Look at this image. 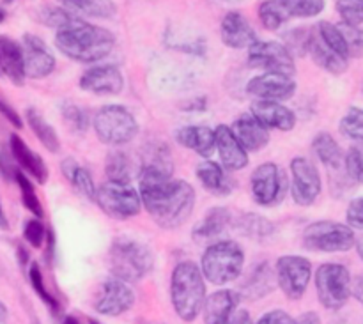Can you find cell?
<instances>
[{"label": "cell", "mask_w": 363, "mask_h": 324, "mask_svg": "<svg viewBox=\"0 0 363 324\" xmlns=\"http://www.w3.org/2000/svg\"><path fill=\"white\" fill-rule=\"evenodd\" d=\"M144 208L163 229H177L190 218L195 208V190L181 179L140 181Z\"/></svg>", "instance_id": "obj_1"}, {"label": "cell", "mask_w": 363, "mask_h": 324, "mask_svg": "<svg viewBox=\"0 0 363 324\" xmlns=\"http://www.w3.org/2000/svg\"><path fill=\"white\" fill-rule=\"evenodd\" d=\"M55 46L62 55L77 62H98L116 46V35L106 28L74 18L66 27L55 32Z\"/></svg>", "instance_id": "obj_2"}, {"label": "cell", "mask_w": 363, "mask_h": 324, "mask_svg": "<svg viewBox=\"0 0 363 324\" xmlns=\"http://www.w3.org/2000/svg\"><path fill=\"white\" fill-rule=\"evenodd\" d=\"M206 276L194 261H183L170 276V301L177 318L194 321L202 312L206 301Z\"/></svg>", "instance_id": "obj_3"}, {"label": "cell", "mask_w": 363, "mask_h": 324, "mask_svg": "<svg viewBox=\"0 0 363 324\" xmlns=\"http://www.w3.org/2000/svg\"><path fill=\"white\" fill-rule=\"evenodd\" d=\"M155 268V255L147 245L133 238H117L110 247V272L126 282H140Z\"/></svg>", "instance_id": "obj_4"}, {"label": "cell", "mask_w": 363, "mask_h": 324, "mask_svg": "<svg viewBox=\"0 0 363 324\" xmlns=\"http://www.w3.org/2000/svg\"><path fill=\"white\" fill-rule=\"evenodd\" d=\"M245 266V252L240 243L233 240L215 241L206 248L201 269L206 280L213 286H227L240 279Z\"/></svg>", "instance_id": "obj_5"}, {"label": "cell", "mask_w": 363, "mask_h": 324, "mask_svg": "<svg viewBox=\"0 0 363 324\" xmlns=\"http://www.w3.org/2000/svg\"><path fill=\"white\" fill-rule=\"evenodd\" d=\"M96 137L105 145L130 144L138 135V123L133 113L123 105H106L96 112L94 121Z\"/></svg>", "instance_id": "obj_6"}, {"label": "cell", "mask_w": 363, "mask_h": 324, "mask_svg": "<svg viewBox=\"0 0 363 324\" xmlns=\"http://www.w3.org/2000/svg\"><path fill=\"white\" fill-rule=\"evenodd\" d=\"M357 245L353 227L333 220H319L311 223L303 233V247L311 252L340 254L350 252Z\"/></svg>", "instance_id": "obj_7"}, {"label": "cell", "mask_w": 363, "mask_h": 324, "mask_svg": "<svg viewBox=\"0 0 363 324\" xmlns=\"http://www.w3.org/2000/svg\"><path fill=\"white\" fill-rule=\"evenodd\" d=\"M351 279L350 269L339 262H326L315 272V293L319 303L328 311L337 312L347 303L351 298Z\"/></svg>", "instance_id": "obj_8"}, {"label": "cell", "mask_w": 363, "mask_h": 324, "mask_svg": "<svg viewBox=\"0 0 363 324\" xmlns=\"http://www.w3.org/2000/svg\"><path fill=\"white\" fill-rule=\"evenodd\" d=\"M94 202L106 216L113 220H130L144 208L140 190H135L131 184L113 183V181H108L98 188Z\"/></svg>", "instance_id": "obj_9"}, {"label": "cell", "mask_w": 363, "mask_h": 324, "mask_svg": "<svg viewBox=\"0 0 363 324\" xmlns=\"http://www.w3.org/2000/svg\"><path fill=\"white\" fill-rule=\"evenodd\" d=\"M289 190V177L277 163H262L252 174V195L262 208L279 206Z\"/></svg>", "instance_id": "obj_10"}, {"label": "cell", "mask_w": 363, "mask_h": 324, "mask_svg": "<svg viewBox=\"0 0 363 324\" xmlns=\"http://www.w3.org/2000/svg\"><path fill=\"white\" fill-rule=\"evenodd\" d=\"M277 284L289 300L298 301L312 280V262L301 255H282L275 266Z\"/></svg>", "instance_id": "obj_11"}, {"label": "cell", "mask_w": 363, "mask_h": 324, "mask_svg": "<svg viewBox=\"0 0 363 324\" xmlns=\"http://www.w3.org/2000/svg\"><path fill=\"white\" fill-rule=\"evenodd\" d=\"M248 66L254 69L284 73L293 77L296 73L294 55L284 43L277 41H255L248 48Z\"/></svg>", "instance_id": "obj_12"}, {"label": "cell", "mask_w": 363, "mask_h": 324, "mask_svg": "<svg viewBox=\"0 0 363 324\" xmlns=\"http://www.w3.org/2000/svg\"><path fill=\"white\" fill-rule=\"evenodd\" d=\"M323 190L321 174L318 167L303 156H296L291 162V195L301 208H308L318 201Z\"/></svg>", "instance_id": "obj_13"}, {"label": "cell", "mask_w": 363, "mask_h": 324, "mask_svg": "<svg viewBox=\"0 0 363 324\" xmlns=\"http://www.w3.org/2000/svg\"><path fill=\"white\" fill-rule=\"evenodd\" d=\"M135 300L137 296L130 287V282L112 276L99 287L94 301V311L105 318H119L133 308Z\"/></svg>", "instance_id": "obj_14"}, {"label": "cell", "mask_w": 363, "mask_h": 324, "mask_svg": "<svg viewBox=\"0 0 363 324\" xmlns=\"http://www.w3.org/2000/svg\"><path fill=\"white\" fill-rule=\"evenodd\" d=\"M296 82L291 74L272 73L264 71L262 74L252 78L247 84L248 94L255 99H273V101H286L296 92Z\"/></svg>", "instance_id": "obj_15"}, {"label": "cell", "mask_w": 363, "mask_h": 324, "mask_svg": "<svg viewBox=\"0 0 363 324\" xmlns=\"http://www.w3.org/2000/svg\"><path fill=\"white\" fill-rule=\"evenodd\" d=\"M174 162L170 149L163 142H151L144 147L138 167V183L140 181H165L172 179Z\"/></svg>", "instance_id": "obj_16"}, {"label": "cell", "mask_w": 363, "mask_h": 324, "mask_svg": "<svg viewBox=\"0 0 363 324\" xmlns=\"http://www.w3.org/2000/svg\"><path fill=\"white\" fill-rule=\"evenodd\" d=\"M23 48V62H25V74L32 80H41V78L50 77L55 69V57L48 50L39 35L25 34L21 41Z\"/></svg>", "instance_id": "obj_17"}, {"label": "cell", "mask_w": 363, "mask_h": 324, "mask_svg": "<svg viewBox=\"0 0 363 324\" xmlns=\"http://www.w3.org/2000/svg\"><path fill=\"white\" fill-rule=\"evenodd\" d=\"M80 89L96 96H117L124 89V77L112 64H101L82 74Z\"/></svg>", "instance_id": "obj_18"}, {"label": "cell", "mask_w": 363, "mask_h": 324, "mask_svg": "<svg viewBox=\"0 0 363 324\" xmlns=\"http://www.w3.org/2000/svg\"><path fill=\"white\" fill-rule=\"evenodd\" d=\"M220 38H222V43L227 48L233 50L250 48L257 41V35H255V30L250 25V21L243 14L238 13V11H229L222 18Z\"/></svg>", "instance_id": "obj_19"}, {"label": "cell", "mask_w": 363, "mask_h": 324, "mask_svg": "<svg viewBox=\"0 0 363 324\" xmlns=\"http://www.w3.org/2000/svg\"><path fill=\"white\" fill-rule=\"evenodd\" d=\"M250 112L264 124L268 130L291 131L296 126V116L289 106L273 99H255L250 106Z\"/></svg>", "instance_id": "obj_20"}, {"label": "cell", "mask_w": 363, "mask_h": 324, "mask_svg": "<svg viewBox=\"0 0 363 324\" xmlns=\"http://www.w3.org/2000/svg\"><path fill=\"white\" fill-rule=\"evenodd\" d=\"M240 291L234 289H220L215 291L211 296H206L204 307H202V315H204L206 323L213 324H223L230 323V318L234 312L240 308L241 303Z\"/></svg>", "instance_id": "obj_21"}, {"label": "cell", "mask_w": 363, "mask_h": 324, "mask_svg": "<svg viewBox=\"0 0 363 324\" xmlns=\"http://www.w3.org/2000/svg\"><path fill=\"white\" fill-rule=\"evenodd\" d=\"M216 133V152L227 170H241L248 165V151L234 135L233 128L220 124Z\"/></svg>", "instance_id": "obj_22"}, {"label": "cell", "mask_w": 363, "mask_h": 324, "mask_svg": "<svg viewBox=\"0 0 363 324\" xmlns=\"http://www.w3.org/2000/svg\"><path fill=\"white\" fill-rule=\"evenodd\" d=\"M230 128L248 152H257L269 144V130L252 112L243 113Z\"/></svg>", "instance_id": "obj_23"}, {"label": "cell", "mask_w": 363, "mask_h": 324, "mask_svg": "<svg viewBox=\"0 0 363 324\" xmlns=\"http://www.w3.org/2000/svg\"><path fill=\"white\" fill-rule=\"evenodd\" d=\"M9 147L14 162L21 167V170H23L28 177L38 181L39 184H45L46 179H48V167H46L45 160H43L38 152L32 151V149L25 144L23 138L16 133L11 135Z\"/></svg>", "instance_id": "obj_24"}, {"label": "cell", "mask_w": 363, "mask_h": 324, "mask_svg": "<svg viewBox=\"0 0 363 324\" xmlns=\"http://www.w3.org/2000/svg\"><path fill=\"white\" fill-rule=\"evenodd\" d=\"M177 144L190 151L197 152L202 158H211L216 151V133L204 124H191V126L179 128L176 133Z\"/></svg>", "instance_id": "obj_25"}, {"label": "cell", "mask_w": 363, "mask_h": 324, "mask_svg": "<svg viewBox=\"0 0 363 324\" xmlns=\"http://www.w3.org/2000/svg\"><path fill=\"white\" fill-rule=\"evenodd\" d=\"M0 77H6L14 85H23L25 78V62L23 48L20 43L7 35H0Z\"/></svg>", "instance_id": "obj_26"}, {"label": "cell", "mask_w": 363, "mask_h": 324, "mask_svg": "<svg viewBox=\"0 0 363 324\" xmlns=\"http://www.w3.org/2000/svg\"><path fill=\"white\" fill-rule=\"evenodd\" d=\"M277 284V273L273 272L272 266L268 262H261L255 268H252V272L248 273L247 279L243 280V286H241L240 294L245 300L257 301L262 300L264 296H268L273 289H275Z\"/></svg>", "instance_id": "obj_27"}, {"label": "cell", "mask_w": 363, "mask_h": 324, "mask_svg": "<svg viewBox=\"0 0 363 324\" xmlns=\"http://www.w3.org/2000/svg\"><path fill=\"white\" fill-rule=\"evenodd\" d=\"M233 225V215L227 208H211L204 215V218L194 227L191 230V238H194L197 243H209V241L216 240L218 236H222L229 227Z\"/></svg>", "instance_id": "obj_28"}, {"label": "cell", "mask_w": 363, "mask_h": 324, "mask_svg": "<svg viewBox=\"0 0 363 324\" xmlns=\"http://www.w3.org/2000/svg\"><path fill=\"white\" fill-rule=\"evenodd\" d=\"M195 174H197V179L202 184V188L211 195L227 197L233 191V183H230L229 176L225 174L223 165L213 162V160L206 158L204 162L199 163Z\"/></svg>", "instance_id": "obj_29"}, {"label": "cell", "mask_w": 363, "mask_h": 324, "mask_svg": "<svg viewBox=\"0 0 363 324\" xmlns=\"http://www.w3.org/2000/svg\"><path fill=\"white\" fill-rule=\"evenodd\" d=\"M308 55L311 59L318 64L321 69L328 71L332 74H342L347 69V59L333 52L325 41L318 35L315 28H312L311 43H308Z\"/></svg>", "instance_id": "obj_30"}, {"label": "cell", "mask_w": 363, "mask_h": 324, "mask_svg": "<svg viewBox=\"0 0 363 324\" xmlns=\"http://www.w3.org/2000/svg\"><path fill=\"white\" fill-rule=\"evenodd\" d=\"M60 170H62V176L69 181L71 186H73L82 197L89 199V201H96L98 188H96L94 179H92L91 172H89L87 169H84L77 160L66 158L60 163Z\"/></svg>", "instance_id": "obj_31"}, {"label": "cell", "mask_w": 363, "mask_h": 324, "mask_svg": "<svg viewBox=\"0 0 363 324\" xmlns=\"http://www.w3.org/2000/svg\"><path fill=\"white\" fill-rule=\"evenodd\" d=\"M312 151H314L315 158L323 163L325 167L332 170H339L344 165V158L346 155L342 152L340 145L337 144L335 138L326 131H321L312 140Z\"/></svg>", "instance_id": "obj_32"}, {"label": "cell", "mask_w": 363, "mask_h": 324, "mask_svg": "<svg viewBox=\"0 0 363 324\" xmlns=\"http://www.w3.org/2000/svg\"><path fill=\"white\" fill-rule=\"evenodd\" d=\"M60 6L69 9L77 16L99 18V20H108L117 13V6L113 0H59Z\"/></svg>", "instance_id": "obj_33"}, {"label": "cell", "mask_w": 363, "mask_h": 324, "mask_svg": "<svg viewBox=\"0 0 363 324\" xmlns=\"http://www.w3.org/2000/svg\"><path fill=\"white\" fill-rule=\"evenodd\" d=\"M105 172L108 181L123 184H131L135 176H138V169L135 167V163L131 162L130 156L123 151H112L106 156Z\"/></svg>", "instance_id": "obj_34"}, {"label": "cell", "mask_w": 363, "mask_h": 324, "mask_svg": "<svg viewBox=\"0 0 363 324\" xmlns=\"http://www.w3.org/2000/svg\"><path fill=\"white\" fill-rule=\"evenodd\" d=\"M27 124L28 128L32 130V133L35 135L39 142L43 144V147L48 149L50 152H59L60 151V140H59V135L55 133L52 124L41 116L35 108H28L27 113Z\"/></svg>", "instance_id": "obj_35"}, {"label": "cell", "mask_w": 363, "mask_h": 324, "mask_svg": "<svg viewBox=\"0 0 363 324\" xmlns=\"http://www.w3.org/2000/svg\"><path fill=\"white\" fill-rule=\"evenodd\" d=\"M238 230H240L243 236L250 238V240L255 241H264L275 233V227L269 222L268 218L259 215H252V213H245L238 218L236 222Z\"/></svg>", "instance_id": "obj_36"}, {"label": "cell", "mask_w": 363, "mask_h": 324, "mask_svg": "<svg viewBox=\"0 0 363 324\" xmlns=\"http://www.w3.org/2000/svg\"><path fill=\"white\" fill-rule=\"evenodd\" d=\"M315 32H318L319 38L333 50L339 55H342L344 59L350 60L351 59V48L350 43H347L346 35H344L342 28L340 25L332 23V21H321V23L315 27Z\"/></svg>", "instance_id": "obj_37"}, {"label": "cell", "mask_w": 363, "mask_h": 324, "mask_svg": "<svg viewBox=\"0 0 363 324\" xmlns=\"http://www.w3.org/2000/svg\"><path fill=\"white\" fill-rule=\"evenodd\" d=\"M259 20H261L262 27L266 30H279L287 20H289V14L286 13L284 6L280 4V0H262L261 6L257 9Z\"/></svg>", "instance_id": "obj_38"}, {"label": "cell", "mask_w": 363, "mask_h": 324, "mask_svg": "<svg viewBox=\"0 0 363 324\" xmlns=\"http://www.w3.org/2000/svg\"><path fill=\"white\" fill-rule=\"evenodd\" d=\"M14 179H16L18 188H20V195H21V202H23L25 209L28 213H32L38 218H43L45 211H43L41 201H39L38 194H35V188L32 184V181L28 179V176L25 172H14Z\"/></svg>", "instance_id": "obj_39"}, {"label": "cell", "mask_w": 363, "mask_h": 324, "mask_svg": "<svg viewBox=\"0 0 363 324\" xmlns=\"http://www.w3.org/2000/svg\"><path fill=\"white\" fill-rule=\"evenodd\" d=\"M289 18H314L325 11V0H280Z\"/></svg>", "instance_id": "obj_40"}, {"label": "cell", "mask_w": 363, "mask_h": 324, "mask_svg": "<svg viewBox=\"0 0 363 324\" xmlns=\"http://www.w3.org/2000/svg\"><path fill=\"white\" fill-rule=\"evenodd\" d=\"M28 280H30L32 289H34L35 294L41 298L43 303H45L53 314H59L60 312L59 301H57V298H53L52 293L48 291V287H46L45 284V276H43L41 273V268H39V264H35V262H32L30 268H28Z\"/></svg>", "instance_id": "obj_41"}, {"label": "cell", "mask_w": 363, "mask_h": 324, "mask_svg": "<svg viewBox=\"0 0 363 324\" xmlns=\"http://www.w3.org/2000/svg\"><path fill=\"white\" fill-rule=\"evenodd\" d=\"M340 133L354 142H363V108L351 106L339 123Z\"/></svg>", "instance_id": "obj_42"}, {"label": "cell", "mask_w": 363, "mask_h": 324, "mask_svg": "<svg viewBox=\"0 0 363 324\" xmlns=\"http://www.w3.org/2000/svg\"><path fill=\"white\" fill-rule=\"evenodd\" d=\"M74 18H77V14H73L64 6H46L38 13V20L46 27L55 28V30L66 27Z\"/></svg>", "instance_id": "obj_43"}, {"label": "cell", "mask_w": 363, "mask_h": 324, "mask_svg": "<svg viewBox=\"0 0 363 324\" xmlns=\"http://www.w3.org/2000/svg\"><path fill=\"white\" fill-rule=\"evenodd\" d=\"M346 172L354 183H363V142L351 145L344 158Z\"/></svg>", "instance_id": "obj_44"}, {"label": "cell", "mask_w": 363, "mask_h": 324, "mask_svg": "<svg viewBox=\"0 0 363 324\" xmlns=\"http://www.w3.org/2000/svg\"><path fill=\"white\" fill-rule=\"evenodd\" d=\"M342 23L351 27H362L363 25V0H339L337 2Z\"/></svg>", "instance_id": "obj_45"}, {"label": "cell", "mask_w": 363, "mask_h": 324, "mask_svg": "<svg viewBox=\"0 0 363 324\" xmlns=\"http://www.w3.org/2000/svg\"><path fill=\"white\" fill-rule=\"evenodd\" d=\"M312 28H293L291 32L286 34V46L289 48V52L296 55H307L308 53V43H311Z\"/></svg>", "instance_id": "obj_46"}, {"label": "cell", "mask_w": 363, "mask_h": 324, "mask_svg": "<svg viewBox=\"0 0 363 324\" xmlns=\"http://www.w3.org/2000/svg\"><path fill=\"white\" fill-rule=\"evenodd\" d=\"M62 119L66 126L74 133H85L89 128V116L85 110H82L77 105H64Z\"/></svg>", "instance_id": "obj_47"}, {"label": "cell", "mask_w": 363, "mask_h": 324, "mask_svg": "<svg viewBox=\"0 0 363 324\" xmlns=\"http://www.w3.org/2000/svg\"><path fill=\"white\" fill-rule=\"evenodd\" d=\"M23 238L32 248H41L45 245L48 233H46V227L43 225L41 220L35 216V218L28 220L23 225Z\"/></svg>", "instance_id": "obj_48"}, {"label": "cell", "mask_w": 363, "mask_h": 324, "mask_svg": "<svg viewBox=\"0 0 363 324\" xmlns=\"http://www.w3.org/2000/svg\"><path fill=\"white\" fill-rule=\"evenodd\" d=\"M344 35H346L347 43L351 48V57L353 55H363V28L360 27H351V25L340 23Z\"/></svg>", "instance_id": "obj_49"}, {"label": "cell", "mask_w": 363, "mask_h": 324, "mask_svg": "<svg viewBox=\"0 0 363 324\" xmlns=\"http://www.w3.org/2000/svg\"><path fill=\"white\" fill-rule=\"evenodd\" d=\"M346 220L347 225H351L357 230H363V197H358L350 202L346 211Z\"/></svg>", "instance_id": "obj_50"}, {"label": "cell", "mask_w": 363, "mask_h": 324, "mask_svg": "<svg viewBox=\"0 0 363 324\" xmlns=\"http://www.w3.org/2000/svg\"><path fill=\"white\" fill-rule=\"evenodd\" d=\"M261 324H294L296 319L293 315H289V312L286 311H272L266 312L261 319H259Z\"/></svg>", "instance_id": "obj_51"}, {"label": "cell", "mask_w": 363, "mask_h": 324, "mask_svg": "<svg viewBox=\"0 0 363 324\" xmlns=\"http://www.w3.org/2000/svg\"><path fill=\"white\" fill-rule=\"evenodd\" d=\"M0 113H2V116L6 117V119L9 121V123L13 124L14 128H21V126H23V123H21L20 116H18V113H16V110L11 108V106L7 105V103L4 101L2 98H0Z\"/></svg>", "instance_id": "obj_52"}, {"label": "cell", "mask_w": 363, "mask_h": 324, "mask_svg": "<svg viewBox=\"0 0 363 324\" xmlns=\"http://www.w3.org/2000/svg\"><path fill=\"white\" fill-rule=\"evenodd\" d=\"M351 296L358 301V303L363 305V276H357L351 284Z\"/></svg>", "instance_id": "obj_53"}, {"label": "cell", "mask_w": 363, "mask_h": 324, "mask_svg": "<svg viewBox=\"0 0 363 324\" xmlns=\"http://www.w3.org/2000/svg\"><path fill=\"white\" fill-rule=\"evenodd\" d=\"M250 321V315L247 311H236L234 315L230 318V323H248Z\"/></svg>", "instance_id": "obj_54"}, {"label": "cell", "mask_w": 363, "mask_h": 324, "mask_svg": "<svg viewBox=\"0 0 363 324\" xmlns=\"http://www.w3.org/2000/svg\"><path fill=\"white\" fill-rule=\"evenodd\" d=\"M9 229V222L6 218V213L2 209V202H0V230H7Z\"/></svg>", "instance_id": "obj_55"}, {"label": "cell", "mask_w": 363, "mask_h": 324, "mask_svg": "<svg viewBox=\"0 0 363 324\" xmlns=\"http://www.w3.org/2000/svg\"><path fill=\"white\" fill-rule=\"evenodd\" d=\"M301 321L303 323H319V318L315 315V312H307V314L301 318Z\"/></svg>", "instance_id": "obj_56"}, {"label": "cell", "mask_w": 363, "mask_h": 324, "mask_svg": "<svg viewBox=\"0 0 363 324\" xmlns=\"http://www.w3.org/2000/svg\"><path fill=\"white\" fill-rule=\"evenodd\" d=\"M354 248H357L358 255H360V259L363 261V236L357 238V245H354Z\"/></svg>", "instance_id": "obj_57"}, {"label": "cell", "mask_w": 363, "mask_h": 324, "mask_svg": "<svg viewBox=\"0 0 363 324\" xmlns=\"http://www.w3.org/2000/svg\"><path fill=\"white\" fill-rule=\"evenodd\" d=\"M4 321H7V308H6V305L0 301V323H4Z\"/></svg>", "instance_id": "obj_58"}, {"label": "cell", "mask_w": 363, "mask_h": 324, "mask_svg": "<svg viewBox=\"0 0 363 324\" xmlns=\"http://www.w3.org/2000/svg\"><path fill=\"white\" fill-rule=\"evenodd\" d=\"M4 20H6V11H4L2 7H0V23H2Z\"/></svg>", "instance_id": "obj_59"}, {"label": "cell", "mask_w": 363, "mask_h": 324, "mask_svg": "<svg viewBox=\"0 0 363 324\" xmlns=\"http://www.w3.org/2000/svg\"><path fill=\"white\" fill-rule=\"evenodd\" d=\"M222 2H227V4H238V2H243V0H222Z\"/></svg>", "instance_id": "obj_60"}, {"label": "cell", "mask_w": 363, "mask_h": 324, "mask_svg": "<svg viewBox=\"0 0 363 324\" xmlns=\"http://www.w3.org/2000/svg\"><path fill=\"white\" fill-rule=\"evenodd\" d=\"M4 2H6V4H11V2H14V0H4Z\"/></svg>", "instance_id": "obj_61"}]
</instances>
